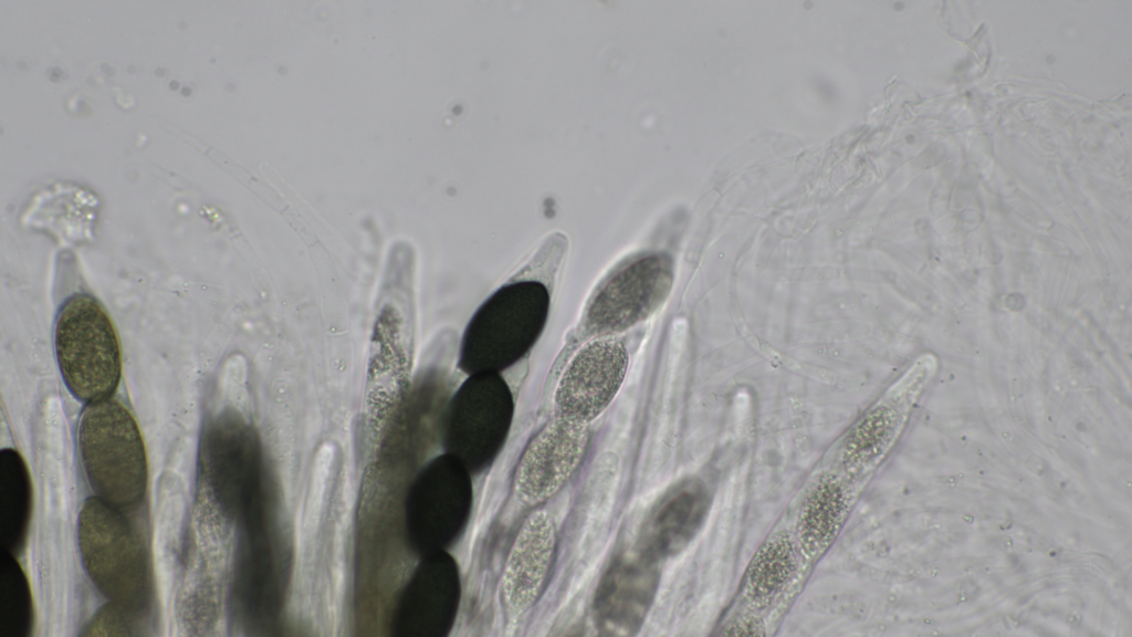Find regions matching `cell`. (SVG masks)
<instances>
[{
    "label": "cell",
    "mask_w": 1132,
    "mask_h": 637,
    "mask_svg": "<svg viewBox=\"0 0 1132 637\" xmlns=\"http://www.w3.org/2000/svg\"><path fill=\"white\" fill-rule=\"evenodd\" d=\"M656 562L639 557L620 558L604 581L597 599L599 622L607 628H630L647 609L657 583Z\"/></svg>",
    "instance_id": "cell-13"
},
{
    "label": "cell",
    "mask_w": 1132,
    "mask_h": 637,
    "mask_svg": "<svg viewBox=\"0 0 1132 637\" xmlns=\"http://www.w3.org/2000/svg\"><path fill=\"white\" fill-rule=\"evenodd\" d=\"M513 414V395L500 373L469 375L444 410L441 436L446 452L470 472L484 470L504 446Z\"/></svg>",
    "instance_id": "cell-5"
},
{
    "label": "cell",
    "mask_w": 1132,
    "mask_h": 637,
    "mask_svg": "<svg viewBox=\"0 0 1132 637\" xmlns=\"http://www.w3.org/2000/svg\"><path fill=\"white\" fill-rule=\"evenodd\" d=\"M629 364L616 336L593 338L569 361L554 395V415L589 425L618 394Z\"/></svg>",
    "instance_id": "cell-8"
},
{
    "label": "cell",
    "mask_w": 1132,
    "mask_h": 637,
    "mask_svg": "<svg viewBox=\"0 0 1132 637\" xmlns=\"http://www.w3.org/2000/svg\"><path fill=\"white\" fill-rule=\"evenodd\" d=\"M77 534L82 563L96 588L125 615L144 610L150 597L147 553L120 510L98 497L87 498Z\"/></svg>",
    "instance_id": "cell-3"
},
{
    "label": "cell",
    "mask_w": 1132,
    "mask_h": 637,
    "mask_svg": "<svg viewBox=\"0 0 1132 637\" xmlns=\"http://www.w3.org/2000/svg\"><path fill=\"white\" fill-rule=\"evenodd\" d=\"M470 471L446 452L413 479L405 498V536L422 557L446 551L465 528L472 507Z\"/></svg>",
    "instance_id": "cell-6"
},
{
    "label": "cell",
    "mask_w": 1132,
    "mask_h": 637,
    "mask_svg": "<svg viewBox=\"0 0 1132 637\" xmlns=\"http://www.w3.org/2000/svg\"><path fill=\"white\" fill-rule=\"evenodd\" d=\"M556 552V530L551 514L537 510L521 525L510 550L500 584L506 616L516 620L538 599Z\"/></svg>",
    "instance_id": "cell-11"
},
{
    "label": "cell",
    "mask_w": 1132,
    "mask_h": 637,
    "mask_svg": "<svg viewBox=\"0 0 1132 637\" xmlns=\"http://www.w3.org/2000/svg\"><path fill=\"white\" fill-rule=\"evenodd\" d=\"M55 352L69 390L80 400L111 398L122 376L116 330L99 302L77 293L61 307L55 324Z\"/></svg>",
    "instance_id": "cell-4"
},
{
    "label": "cell",
    "mask_w": 1132,
    "mask_h": 637,
    "mask_svg": "<svg viewBox=\"0 0 1132 637\" xmlns=\"http://www.w3.org/2000/svg\"><path fill=\"white\" fill-rule=\"evenodd\" d=\"M461 597L459 568L446 551L422 557L397 601L390 622L396 637H444Z\"/></svg>",
    "instance_id": "cell-9"
},
{
    "label": "cell",
    "mask_w": 1132,
    "mask_h": 637,
    "mask_svg": "<svg viewBox=\"0 0 1132 637\" xmlns=\"http://www.w3.org/2000/svg\"><path fill=\"white\" fill-rule=\"evenodd\" d=\"M589 443V425L554 415L532 438L517 462L513 488L526 505L557 493L576 471Z\"/></svg>",
    "instance_id": "cell-10"
},
{
    "label": "cell",
    "mask_w": 1132,
    "mask_h": 637,
    "mask_svg": "<svg viewBox=\"0 0 1132 637\" xmlns=\"http://www.w3.org/2000/svg\"><path fill=\"white\" fill-rule=\"evenodd\" d=\"M709 498L694 479L672 487L652 507L640 535L639 552L659 563L681 552L702 525Z\"/></svg>",
    "instance_id": "cell-12"
},
{
    "label": "cell",
    "mask_w": 1132,
    "mask_h": 637,
    "mask_svg": "<svg viewBox=\"0 0 1132 637\" xmlns=\"http://www.w3.org/2000/svg\"><path fill=\"white\" fill-rule=\"evenodd\" d=\"M547 288L534 280L503 285L475 311L460 344L458 366L468 374L501 373L539 338L549 313Z\"/></svg>",
    "instance_id": "cell-1"
},
{
    "label": "cell",
    "mask_w": 1132,
    "mask_h": 637,
    "mask_svg": "<svg viewBox=\"0 0 1132 637\" xmlns=\"http://www.w3.org/2000/svg\"><path fill=\"white\" fill-rule=\"evenodd\" d=\"M77 443L96 497L123 510L137 505L147 489L144 440L130 411L113 398L90 403L82 411Z\"/></svg>",
    "instance_id": "cell-2"
},
{
    "label": "cell",
    "mask_w": 1132,
    "mask_h": 637,
    "mask_svg": "<svg viewBox=\"0 0 1132 637\" xmlns=\"http://www.w3.org/2000/svg\"><path fill=\"white\" fill-rule=\"evenodd\" d=\"M673 279L672 260L664 253H649L622 265L589 302L585 335L616 336L649 318L667 300Z\"/></svg>",
    "instance_id": "cell-7"
}]
</instances>
